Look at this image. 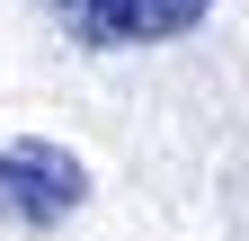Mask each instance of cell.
I'll return each instance as SVG.
<instances>
[{
    "label": "cell",
    "instance_id": "1",
    "mask_svg": "<svg viewBox=\"0 0 249 241\" xmlns=\"http://www.w3.org/2000/svg\"><path fill=\"white\" fill-rule=\"evenodd\" d=\"M80 205H89L80 152H62V143H45V134L0 143V223L9 232H62Z\"/></svg>",
    "mask_w": 249,
    "mask_h": 241
},
{
    "label": "cell",
    "instance_id": "2",
    "mask_svg": "<svg viewBox=\"0 0 249 241\" xmlns=\"http://www.w3.org/2000/svg\"><path fill=\"white\" fill-rule=\"evenodd\" d=\"M45 18H62V36L89 54H124V45H178L213 18V0H45Z\"/></svg>",
    "mask_w": 249,
    "mask_h": 241
}]
</instances>
